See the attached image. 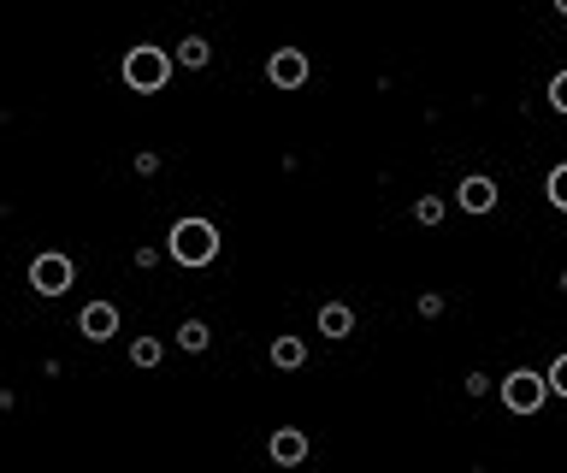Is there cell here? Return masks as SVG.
Masks as SVG:
<instances>
[{"label":"cell","instance_id":"1","mask_svg":"<svg viewBox=\"0 0 567 473\" xmlns=\"http://www.w3.org/2000/svg\"><path fill=\"white\" fill-rule=\"evenodd\" d=\"M219 249H225V237H219V225L213 219H172V231H166V255L178 261V267H213L219 261Z\"/></svg>","mask_w":567,"mask_h":473},{"label":"cell","instance_id":"2","mask_svg":"<svg viewBox=\"0 0 567 473\" xmlns=\"http://www.w3.org/2000/svg\"><path fill=\"white\" fill-rule=\"evenodd\" d=\"M172 71H178V60H172L166 48L142 42V48L125 54V89H136V95H160V89L172 83Z\"/></svg>","mask_w":567,"mask_h":473},{"label":"cell","instance_id":"3","mask_svg":"<svg viewBox=\"0 0 567 473\" xmlns=\"http://www.w3.org/2000/svg\"><path fill=\"white\" fill-rule=\"evenodd\" d=\"M503 408L508 414H538V408L550 403V373H532V367H514L503 373Z\"/></svg>","mask_w":567,"mask_h":473},{"label":"cell","instance_id":"4","mask_svg":"<svg viewBox=\"0 0 567 473\" xmlns=\"http://www.w3.org/2000/svg\"><path fill=\"white\" fill-rule=\"evenodd\" d=\"M71 284H77V261H71V255L42 249V255L30 261V290H36V296H65Z\"/></svg>","mask_w":567,"mask_h":473},{"label":"cell","instance_id":"5","mask_svg":"<svg viewBox=\"0 0 567 473\" xmlns=\"http://www.w3.org/2000/svg\"><path fill=\"white\" fill-rule=\"evenodd\" d=\"M308 77H314V60L302 48H272V60H266V83L272 89L296 95V89H308Z\"/></svg>","mask_w":567,"mask_h":473},{"label":"cell","instance_id":"6","mask_svg":"<svg viewBox=\"0 0 567 473\" xmlns=\"http://www.w3.org/2000/svg\"><path fill=\"white\" fill-rule=\"evenodd\" d=\"M308 450H314V444H308V432H302V426H278V432L266 438V456H272L278 468H302V462H308Z\"/></svg>","mask_w":567,"mask_h":473},{"label":"cell","instance_id":"7","mask_svg":"<svg viewBox=\"0 0 567 473\" xmlns=\"http://www.w3.org/2000/svg\"><path fill=\"white\" fill-rule=\"evenodd\" d=\"M497 202H503V190H497V178H485V172L461 178V190H455V207H461V213H497Z\"/></svg>","mask_w":567,"mask_h":473},{"label":"cell","instance_id":"8","mask_svg":"<svg viewBox=\"0 0 567 473\" xmlns=\"http://www.w3.org/2000/svg\"><path fill=\"white\" fill-rule=\"evenodd\" d=\"M77 332L89 343H107L113 332H119V302H89L83 314H77Z\"/></svg>","mask_w":567,"mask_h":473},{"label":"cell","instance_id":"9","mask_svg":"<svg viewBox=\"0 0 567 473\" xmlns=\"http://www.w3.org/2000/svg\"><path fill=\"white\" fill-rule=\"evenodd\" d=\"M314 326H319V332H325L331 343L349 338V332H355V308H349V302H325V308L314 314Z\"/></svg>","mask_w":567,"mask_h":473},{"label":"cell","instance_id":"10","mask_svg":"<svg viewBox=\"0 0 567 473\" xmlns=\"http://www.w3.org/2000/svg\"><path fill=\"white\" fill-rule=\"evenodd\" d=\"M266 361H272L278 373H296V367H308V343H302V338H290V332H284V338H272V349H266Z\"/></svg>","mask_w":567,"mask_h":473},{"label":"cell","instance_id":"11","mask_svg":"<svg viewBox=\"0 0 567 473\" xmlns=\"http://www.w3.org/2000/svg\"><path fill=\"white\" fill-rule=\"evenodd\" d=\"M172 60H178L184 71H207L213 66V42H207V36H184V42L172 48Z\"/></svg>","mask_w":567,"mask_h":473},{"label":"cell","instance_id":"12","mask_svg":"<svg viewBox=\"0 0 567 473\" xmlns=\"http://www.w3.org/2000/svg\"><path fill=\"white\" fill-rule=\"evenodd\" d=\"M178 349H184V355H207V349H213V326H207V320H184V326H178Z\"/></svg>","mask_w":567,"mask_h":473},{"label":"cell","instance_id":"13","mask_svg":"<svg viewBox=\"0 0 567 473\" xmlns=\"http://www.w3.org/2000/svg\"><path fill=\"white\" fill-rule=\"evenodd\" d=\"M166 361V343L160 338H136L130 343V367H160Z\"/></svg>","mask_w":567,"mask_h":473},{"label":"cell","instance_id":"14","mask_svg":"<svg viewBox=\"0 0 567 473\" xmlns=\"http://www.w3.org/2000/svg\"><path fill=\"white\" fill-rule=\"evenodd\" d=\"M544 196H550V207H556V213H567V160H562V166H550Z\"/></svg>","mask_w":567,"mask_h":473},{"label":"cell","instance_id":"15","mask_svg":"<svg viewBox=\"0 0 567 473\" xmlns=\"http://www.w3.org/2000/svg\"><path fill=\"white\" fill-rule=\"evenodd\" d=\"M130 166H136V178H160V166H166V160H160L154 148H142V154H136Z\"/></svg>","mask_w":567,"mask_h":473},{"label":"cell","instance_id":"16","mask_svg":"<svg viewBox=\"0 0 567 473\" xmlns=\"http://www.w3.org/2000/svg\"><path fill=\"white\" fill-rule=\"evenodd\" d=\"M544 373H550V397H567V355H556Z\"/></svg>","mask_w":567,"mask_h":473},{"label":"cell","instance_id":"17","mask_svg":"<svg viewBox=\"0 0 567 473\" xmlns=\"http://www.w3.org/2000/svg\"><path fill=\"white\" fill-rule=\"evenodd\" d=\"M414 219H420V225H438V219H443V202H438V196H420V202H414Z\"/></svg>","mask_w":567,"mask_h":473},{"label":"cell","instance_id":"18","mask_svg":"<svg viewBox=\"0 0 567 473\" xmlns=\"http://www.w3.org/2000/svg\"><path fill=\"white\" fill-rule=\"evenodd\" d=\"M443 308H449V302H443L438 290H426V296H420V302H414V314H420V320H438Z\"/></svg>","mask_w":567,"mask_h":473},{"label":"cell","instance_id":"19","mask_svg":"<svg viewBox=\"0 0 567 473\" xmlns=\"http://www.w3.org/2000/svg\"><path fill=\"white\" fill-rule=\"evenodd\" d=\"M550 107H556V113H567V71H556V77H550Z\"/></svg>","mask_w":567,"mask_h":473},{"label":"cell","instance_id":"20","mask_svg":"<svg viewBox=\"0 0 567 473\" xmlns=\"http://www.w3.org/2000/svg\"><path fill=\"white\" fill-rule=\"evenodd\" d=\"M461 385H467V397H485V391H491V379H485V373H467Z\"/></svg>","mask_w":567,"mask_h":473},{"label":"cell","instance_id":"21","mask_svg":"<svg viewBox=\"0 0 567 473\" xmlns=\"http://www.w3.org/2000/svg\"><path fill=\"white\" fill-rule=\"evenodd\" d=\"M550 6H556V12H562V18H567V0H550Z\"/></svg>","mask_w":567,"mask_h":473}]
</instances>
